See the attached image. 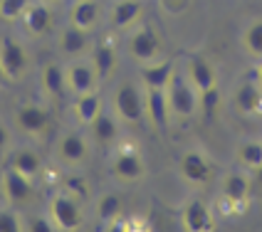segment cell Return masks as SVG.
Masks as SVG:
<instances>
[{"mask_svg":"<svg viewBox=\"0 0 262 232\" xmlns=\"http://www.w3.org/2000/svg\"><path fill=\"white\" fill-rule=\"evenodd\" d=\"M8 77H5V72H3V67H0V82H5Z\"/></svg>","mask_w":262,"mask_h":232,"instance_id":"cell-39","label":"cell"},{"mask_svg":"<svg viewBox=\"0 0 262 232\" xmlns=\"http://www.w3.org/2000/svg\"><path fill=\"white\" fill-rule=\"evenodd\" d=\"M28 230L30 232H55L57 227H55V222H52V218H50V215H40V218L30 220Z\"/></svg>","mask_w":262,"mask_h":232,"instance_id":"cell-34","label":"cell"},{"mask_svg":"<svg viewBox=\"0 0 262 232\" xmlns=\"http://www.w3.org/2000/svg\"><path fill=\"white\" fill-rule=\"evenodd\" d=\"M257 82L262 84V64H260V69H257Z\"/></svg>","mask_w":262,"mask_h":232,"instance_id":"cell-38","label":"cell"},{"mask_svg":"<svg viewBox=\"0 0 262 232\" xmlns=\"http://www.w3.org/2000/svg\"><path fill=\"white\" fill-rule=\"evenodd\" d=\"M20 20H23V28H25V32H28L30 37H42L52 28L55 15H52L50 5L45 0H30Z\"/></svg>","mask_w":262,"mask_h":232,"instance_id":"cell-9","label":"cell"},{"mask_svg":"<svg viewBox=\"0 0 262 232\" xmlns=\"http://www.w3.org/2000/svg\"><path fill=\"white\" fill-rule=\"evenodd\" d=\"M0 67L8 79H20L30 69L28 47L10 35L0 37Z\"/></svg>","mask_w":262,"mask_h":232,"instance_id":"cell-3","label":"cell"},{"mask_svg":"<svg viewBox=\"0 0 262 232\" xmlns=\"http://www.w3.org/2000/svg\"><path fill=\"white\" fill-rule=\"evenodd\" d=\"M121 215V198L114 193H104L102 198L97 200V218L104 225H114Z\"/></svg>","mask_w":262,"mask_h":232,"instance_id":"cell-27","label":"cell"},{"mask_svg":"<svg viewBox=\"0 0 262 232\" xmlns=\"http://www.w3.org/2000/svg\"><path fill=\"white\" fill-rule=\"evenodd\" d=\"M237 160L245 168L255 171L262 163V141H243L240 148H237Z\"/></svg>","mask_w":262,"mask_h":232,"instance_id":"cell-29","label":"cell"},{"mask_svg":"<svg viewBox=\"0 0 262 232\" xmlns=\"http://www.w3.org/2000/svg\"><path fill=\"white\" fill-rule=\"evenodd\" d=\"M64 190H67L72 198H77V200H84L89 195L87 178H82V175H67V178H64Z\"/></svg>","mask_w":262,"mask_h":232,"instance_id":"cell-31","label":"cell"},{"mask_svg":"<svg viewBox=\"0 0 262 232\" xmlns=\"http://www.w3.org/2000/svg\"><path fill=\"white\" fill-rule=\"evenodd\" d=\"M0 185H3V200L10 205H28L35 195L32 178L17 173L15 168H8L0 175Z\"/></svg>","mask_w":262,"mask_h":232,"instance_id":"cell-7","label":"cell"},{"mask_svg":"<svg viewBox=\"0 0 262 232\" xmlns=\"http://www.w3.org/2000/svg\"><path fill=\"white\" fill-rule=\"evenodd\" d=\"M235 106L240 114H262V84L243 82L235 91Z\"/></svg>","mask_w":262,"mask_h":232,"instance_id":"cell-19","label":"cell"},{"mask_svg":"<svg viewBox=\"0 0 262 232\" xmlns=\"http://www.w3.org/2000/svg\"><path fill=\"white\" fill-rule=\"evenodd\" d=\"M186 3H188V0H161V5H163L168 13H181V10L186 8Z\"/></svg>","mask_w":262,"mask_h":232,"instance_id":"cell-36","label":"cell"},{"mask_svg":"<svg viewBox=\"0 0 262 232\" xmlns=\"http://www.w3.org/2000/svg\"><path fill=\"white\" fill-rule=\"evenodd\" d=\"M50 126H52V114L40 104H23L15 111V129L25 136H32V138L45 136Z\"/></svg>","mask_w":262,"mask_h":232,"instance_id":"cell-5","label":"cell"},{"mask_svg":"<svg viewBox=\"0 0 262 232\" xmlns=\"http://www.w3.org/2000/svg\"><path fill=\"white\" fill-rule=\"evenodd\" d=\"M243 47L248 50V55L262 59V20H252L248 25L243 32Z\"/></svg>","mask_w":262,"mask_h":232,"instance_id":"cell-28","label":"cell"},{"mask_svg":"<svg viewBox=\"0 0 262 232\" xmlns=\"http://www.w3.org/2000/svg\"><path fill=\"white\" fill-rule=\"evenodd\" d=\"M176 72V62H146L141 69V79H144L146 89H166L171 77Z\"/></svg>","mask_w":262,"mask_h":232,"instance_id":"cell-23","label":"cell"},{"mask_svg":"<svg viewBox=\"0 0 262 232\" xmlns=\"http://www.w3.org/2000/svg\"><path fill=\"white\" fill-rule=\"evenodd\" d=\"M30 0H0V20L5 22H15L20 20Z\"/></svg>","mask_w":262,"mask_h":232,"instance_id":"cell-30","label":"cell"},{"mask_svg":"<svg viewBox=\"0 0 262 232\" xmlns=\"http://www.w3.org/2000/svg\"><path fill=\"white\" fill-rule=\"evenodd\" d=\"M40 84L42 89L50 94V97H64V91H67V74H64V67L57 64V62H50V64H45L42 72H40Z\"/></svg>","mask_w":262,"mask_h":232,"instance_id":"cell-24","label":"cell"},{"mask_svg":"<svg viewBox=\"0 0 262 232\" xmlns=\"http://www.w3.org/2000/svg\"><path fill=\"white\" fill-rule=\"evenodd\" d=\"M99 17H102V8H99L97 0H77L72 13H70V22L92 32V30L99 25Z\"/></svg>","mask_w":262,"mask_h":232,"instance_id":"cell-22","label":"cell"},{"mask_svg":"<svg viewBox=\"0 0 262 232\" xmlns=\"http://www.w3.org/2000/svg\"><path fill=\"white\" fill-rule=\"evenodd\" d=\"M181 225L188 232H210L215 230V218L203 200H188L181 213Z\"/></svg>","mask_w":262,"mask_h":232,"instance_id":"cell-12","label":"cell"},{"mask_svg":"<svg viewBox=\"0 0 262 232\" xmlns=\"http://www.w3.org/2000/svg\"><path fill=\"white\" fill-rule=\"evenodd\" d=\"M114 111H117V116H121L124 121L139 124L146 114L141 89L136 87V84H131V82H121L117 87V91H114Z\"/></svg>","mask_w":262,"mask_h":232,"instance_id":"cell-4","label":"cell"},{"mask_svg":"<svg viewBox=\"0 0 262 232\" xmlns=\"http://www.w3.org/2000/svg\"><path fill=\"white\" fill-rule=\"evenodd\" d=\"M72 109H74V116H77L82 124H92V121L104 111V104H102V97H99L97 91H87V94H77Z\"/></svg>","mask_w":262,"mask_h":232,"instance_id":"cell-25","label":"cell"},{"mask_svg":"<svg viewBox=\"0 0 262 232\" xmlns=\"http://www.w3.org/2000/svg\"><path fill=\"white\" fill-rule=\"evenodd\" d=\"M89 153V144L84 136H79V133H64L62 138L57 141V156L64 163H70V166H74V163H82V160L87 158Z\"/></svg>","mask_w":262,"mask_h":232,"instance_id":"cell-17","label":"cell"},{"mask_svg":"<svg viewBox=\"0 0 262 232\" xmlns=\"http://www.w3.org/2000/svg\"><path fill=\"white\" fill-rule=\"evenodd\" d=\"M141 13H144L141 0H117L112 5V28L126 30L131 25H136L141 20Z\"/></svg>","mask_w":262,"mask_h":232,"instance_id":"cell-18","label":"cell"},{"mask_svg":"<svg viewBox=\"0 0 262 232\" xmlns=\"http://www.w3.org/2000/svg\"><path fill=\"white\" fill-rule=\"evenodd\" d=\"M10 144H13V131L0 121V153H5L10 148Z\"/></svg>","mask_w":262,"mask_h":232,"instance_id":"cell-35","label":"cell"},{"mask_svg":"<svg viewBox=\"0 0 262 232\" xmlns=\"http://www.w3.org/2000/svg\"><path fill=\"white\" fill-rule=\"evenodd\" d=\"M92 44V32L89 30H82L70 22V28H64L59 32V50L70 57H79L87 52V47Z\"/></svg>","mask_w":262,"mask_h":232,"instance_id":"cell-16","label":"cell"},{"mask_svg":"<svg viewBox=\"0 0 262 232\" xmlns=\"http://www.w3.org/2000/svg\"><path fill=\"white\" fill-rule=\"evenodd\" d=\"M50 218H52L57 230H64V232L79 230L82 227V207H79V200L72 198L67 190L52 195V200H50Z\"/></svg>","mask_w":262,"mask_h":232,"instance_id":"cell-2","label":"cell"},{"mask_svg":"<svg viewBox=\"0 0 262 232\" xmlns=\"http://www.w3.org/2000/svg\"><path fill=\"white\" fill-rule=\"evenodd\" d=\"M89 126H92V138H94L99 146H112L114 141H117L119 126H117V119H114L112 114L102 111V114L97 116Z\"/></svg>","mask_w":262,"mask_h":232,"instance_id":"cell-26","label":"cell"},{"mask_svg":"<svg viewBox=\"0 0 262 232\" xmlns=\"http://www.w3.org/2000/svg\"><path fill=\"white\" fill-rule=\"evenodd\" d=\"M67 91L74 94H87V91H97L99 84V74L92 67V62H72L67 69Z\"/></svg>","mask_w":262,"mask_h":232,"instance_id":"cell-11","label":"cell"},{"mask_svg":"<svg viewBox=\"0 0 262 232\" xmlns=\"http://www.w3.org/2000/svg\"><path fill=\"white\" fill-rule=\"evenodd\" d=\"M0 200H3V185H0Z\"/></svg>","mask_w":262,"mask_h":232,"instance_id":"cell-40","label":"cell"},{"mask_svg":"<svg viewBox=\"0 0 262 232\" xmlns=\"http://www.w3.org/2000/svg\"><path fill=\"white\" fill-rule=\"evenodd\" d=\"M23 230V218L13 207H0V232H20Z\"/></svg>","mask_w":262,"mask_h":232,"instance_id":"cell-33","label":"cell"},{"mask_svg":"<svg viewBox=\"0 0 262 232\" xmlns=\"http://www.w3.org/2000/svg\"><path fill=\"white\" fill-rule=\"evenodd\" d=\"M129 52L134 59H139V62H156L161 52V40L159 35H156V30L151 28V25H141V28H136L131 32L129 37Z\"/></svg>","mask_w":262,"mask_h":232,"instance_id":"cell-8","label":"cell"},{"mask_svg":"<svg viewBox=\"0 0 262 232\" xmlns=\"http://www.w3.org/2000/svg\"><path fill=\"white\" fill-rule=\"evenodd\" d=\"M166 99H168L171 114L178 116V119H188V116H193L201 109V104H198V89L193 87L188 74L178 72V69L173 72L168 87H166Z\"/></svg>","mask_w":262,"mask_h":232,"instance_id":"cell-1","label":"cell"},{"mask_svg":"<svg viewBox=\"0 0 262 232\" xmlns=\"http://www.w3.org/2000/svg\"><path fill=\"white\" fill-rule=\"evenodd\" d=\"M178 168H181V175H183V180L190 183V185H205L208 180H210V163L205 158L201 151H186L181 160H178Z\"/></svg>","mask_w":262,"mask_h":232,"instance_id":"cell-10","label":"cell"},{"mask_svg":"<svg viewBox=\"0 0 262 232\" xmlns=\"http://www.w3.org/2000/svg\"><path fill=\"white\" fill-rule=\"evenodd\" d=\"M198 104L208 116H215L220 106V89L213 87V89H205V91H198Z\"/></svg>","mask_w":262,"mask_h":232,"instance_id":"cell-32","label":"cell"},{"mask_svg":"<svg viewBox=\"0 0 262 232\" xmlns=\"http://www.w3.org/2000/svg\"><path fill=\"white\" fill-rule=\"evenodd\" d=\"M92 67L97 69L99 74V79H106L109 74L114 72V67H117V47L112 40H99V42L94 44V50H92Z\"/></svg>","mask_w":262,"mask_h":232,"instance_id":"cell-20","label":"cell"},{"mask_svg":"<svg viewBox=\"0 0 262 232\" xmlns=\"http://www.w3.org/2000/svg\"><path fill=\"white\" fill-rule=\"evenodd\" d=\"M144 109L148 121L156 129H166L168 119H171V109H168V99H166V89H146L144 94Z\"/></svg>","mask_w":262,"mask_h":232,"instance_id":"cell-15","label":"cell"},{"mask_svg":"<svg viewBox=\"0 0 262 232\" xmlns=\"http://www.w3.org/2000/svg\"><path fill=\"white\" fill-rule=\"evenodd\" d=\"M112 173L124 183H134L146 173V163L134 144H124L112 158Z\"/></svg>","mask_w":262,"mask_h":232,"instance_id":"cell-6","label":"cell"},{"mask_svg":"<svg viewBox=\"0 0 262 232\" xmlns=\"http://www.w3.org/2000/svg\"><path fill=\"white\" fill-rule=\"evenodd\" d=\"M255 180H257V185H262V163L255 168Z\"/></svg>","mask_w":262,"mask_h":232,"instance_id":"cell-37","label":"cell"},{"mask_svg":"<svg viewBox=\"0 0 262 232\" xmlns=\"http://www.w3.org/2000/svg\"><path fill=\"white\" fill-rule=\"evenodd\" d=\"M250 198V178L243 173H230L223 178V200L230 205V210L243 213Z\"/></svg>","mask_w":262,"mask_h":232,"instance_id":"cell-13","label":"cell"},{"mask_svg":"<svg viewBox=\"0 0 262 232\" xmlns=\"http://www.w3.org/2000/svg\"><path fill=\"white\" fill-rule=\"evenodd\" d=\"M186 74H188V79L193 82V87L198 89V91L218 87V72H215V67L205 57H201V55H195V57H190L186 62Z\"/></svg>","mask_w":262,"mask_h":232,"instance_id":"cell-14","label":"cell"},{"mask_svg":"<svg viewBox=\"0 0 262 232\" xmlns=\"http://www.w3.org/2000/svg\"><path fill=\"white\" fill-rule=\"evenodd\" d=\"M8 168H15L17 173L28 175V178H37V175L42 173V158H40V153L35 148L23 146V148H15L13 151Z\"/></svg>","mask_w":262,"mask_h":232,"instance_id":"cell-21","label":"cell"}]
</instances>
